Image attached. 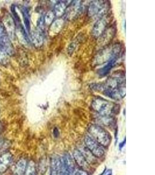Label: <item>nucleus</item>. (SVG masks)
Returning <instances> with one entry per match:
<instances>
[{
	"mask_svg": "<svg viewBox=\"0 0 155 175\" xmlns=\"http://www.w3.org/2000/svg\"><path fill=\"white\" fill-rule=\"evenodd\" d=\"M117 105L101 97L95 98L93 100L91 107L93 110L101 116H111L117 110Z\"/></svg>",
	"mask_w": 155,
	"mask_h": 175,
	"instance_id": "nucleus-1",
	"label": "nucleus"
},
{
	"mask_svg": "<svg viewBox=\"0 0 155 175\" xmlns=\"http://www.w3.org/2000/svg\"><path fill=\"white\" fill-rule=\"evenodd\" d=\"M121 48V46L119 44H115L113 46L104 48L99 51L95 57V64H103L108 62L112 58L120 56Z\"/></svg>",
	"mask_w": 155,
	"mask_h": 175,
	"instance_id": "nucleus-2",
	"label": "nucleus"
},
{
	"mask_svg": "<svg viewBox=\"0 0 155 175\" xmlns=\"http://www.w3.org/2000/svg\"><path fill=\"white\" fill-rule=\"evenodd\" d=\"M88 133L95 141L103 147H108L110 143V135L101 126L92 124L88 128Z\"/></svg>",
	"mask_w": 155,
	"mask_h": 175,
	"instance_id": "nucleus-3",
	"label": "nucleus"
},
{
	"mask_svg": "<svg viewBox=\"0 0 155 175\" xmlns=\"http://www.w3.org/2000/svg\"><path fill=\"white\" fill-rule=\"evenodd\" d=\"M105 1H93L88 6V15L89 17L102 18L108 10V3Z\"/></svg>",
	"mask_w": 155,
	"mask_h": 175,
	"instance_id": "nucleus-4",
	"label": "nucleus"
},
{
	"mask_svg": "<svg viewBox=\"0 0 155 175\" xmlns=\"http://www.w3.org/2000/svg\"><path fill=\"white\" fill-rule=\"evenodd\" d=\"M0 48L8 55H12L14 53V48L12 45L10 37L8 36L4 27L1 24H0Z\"/></svg>",
	"mask_w": 155,
	"mask_h": 175,
	"instance_id": "nucleus-5",
	"label": "nucleus"
},
{
	"mask_svg": "<svg viewBox=\"0 0 155 175\" xmlns=\"http://www.w3.org/2000/svg\"><path fill=\"white\" fill-rule=\"evenodd\" d=\"M85 143L88 150L93 154L95 157L100 158L104 154V150L102 146L95 141L89 135H86L85 137Z\"/></svg>",
	"mask_w": 155,
	"mask_h": 175,
	"instance_id": "nucleus-6",
	"label": "nucleus"
},
{
	"mask_svg": "<svg viewBox=\"0 0 155 175\" xmlns=\"http://www.w3.org/2000/svg\"><path fill=\"white\" fill-rule=\"evenodd\" d=\"M103 91L105 90H112L118 88L125 86V79L124 77H123V76H113L108 78L106 81V83L103 84Z\"/></svg>",
	"mask_w": 155,
	"mask_h": 175,
	"instance_id": "nucleus-7",
	"label": "nucleus"
},
{
	"mask_svg": "<svg viewBox=\"0 0 155 175\" xmlns=\"http://www.w3.org/2000/svg\"><path fill=\"white\" fill-rule=\"evenodd\" d=\"M102 94L113 100L119 101L122 99L125 95V87L124 86L116 89L105 90Z\"/></svg>",
	"mask_w": 155,
	"mask_h": 175,
	"instance_id": "nucleus-8",
	"label": "nucleus"
},
{
	"mask_svg": "<svg viewBox=\"0 0 155 175\" xmlns=\"http://www.w3.org/2000/svg\"><path fill=\"white\" fill-rule=\"evenodd\" d=\"M108 25V21L104 17L99 18L98 20L95 22L92 30V35L95 38L100 37L105 31Z\"/></svg>",
	"mask_w": 155,
	"mask_h": 175,
	"instance_id": "nucleus-9",
	"label": "nucleus"
},
{
	"mask_svg": "<svg viewBox=\"0 0 155 175\" xmlns=\"http://www.w3.org/2000/svg\"><path fill=\"white\" fill-rule=\"evenodd\" d=\"M4 25H5L6 32L8 36L11 39H15V23L13 18L10 15L7 14L4 18Z\"/></svg>",
	"mask_w": 155,
	"mask_h": 175,
	"instance_id": "nucleus-10",
	"label": "nucleus"
},
{
	"mask_svg": "<svg viewBox=\"0 0 155 175\" xmlns=\"http://www.w3.org/2000/svg\"><path fill=\"white\" fill-rule=\"evenodd\" d=\"M80 1H74L71 3L70 6H69L66 8L65 13L66 14V18L69 19H72L78 16V14L81 11L82 6L80 4Z\"/></svg>",
	"mask_w": 155,
	"mask_h": 175,
	"instance_id": "nucleus-11",
	"label": "nucleus"
},
{
	"mask_svg": "<svg viewBox=\"0 0 155 175\" xmlns=\"http://www.w3.org/2000/svg\"><path fill=\"white\" fill-rule=\"evenodd\" d=\"M12 162V155L7 152L0 156V173H4L10 166Z\"/></svg>",
	"mask_w": 155,
	"mask_h": 175,
	"instance_id": "nucleus-12",
	"label": "nucleus"
},
{
	"mask_svg": "<svg viewBox=\"0 0 155 175\" xmlns=\"http://www.w3.org/2000/svg\"><path fill=\"white\" fill-rule=\"evenodd\" d=\"M119 58H120V56H117V57L112 58V60L109 61L107 64H106L104 67L98 69V74L99 76L103 77L108 74L110 72V71L116 65Z\"/></svg>",
	"mask_w": 155,
	"mask_h": 175,
	"instance_id": "nucleus-13",
	"label": "nucleus"
},
{
	"mask_svg": "<svg viewBox=\"0 0 155 175\" xmlns=\"http://www.w3.org/2000/svg\"><path fill=\"white\" fill-rule=\"evenodd\" d=\"M73 157L75 161L81 168L84 169H87L88 168V162L84 157L83 154L80 151V150L76 149L73 152Z\"/></svg>",
	"mask_w": 155,
	"mask_h": 175,
	"instance_id": "nucleus-14",
	"label": "nucleus"
},
{
	"mask_svg": "<svg viewBox=\"0 0 155 175\" xmlns=\"http://www.w3.org/2000/svg\"><path fill=\"white\" fill-rule=\"evenodd\" d=\"M114 35V29L113 27H110L108 29H106L102 35L99 37V44L101 45H106L113 38Z\"/></svg>",
	"mask_w": 155,
	"mask_h": 175,
	"instance_id": "nucleus-15",
	"label": "nucleus"
},
{
	"mask_svg": "<svg viewBox=\"0 0 155 175\" xmlns=\"http://www.w3.org/2000/svg\"><path fill=\"white\" fill-rule=\"evenodd\" d=\"M27 166V162L26 159H20L15 166L14 175H25Z\"/></svg>",
	"mask_w": 155,
	"mask_h": 175,
	"instance_id": "nucleus-16",
	"label": "nucleus"
},
{
	"mask_svg": "<svg viewBox=\"0 0 155 175\" xmlns=\"http://www.w3.org/2000/svg\"><path fill=\"white\" fill-rule=\"evenodd\" d=\"M61 158L62 159V162L65 165L66 169L69 172V173L70 175H72L73 173L74 170V164L70 155L68 154H65Z\"/></svg>",
	"mask_w": 155,
	"mask_h": 175,
	"instance_id": "nucleus-17",
	"label": "nucleus"
},
{
	"mask_svg": "<svg viewBox=\"0 0 155 175\" xmlns=\"http://www.w3.org/2000/svg\"><path fill=\"white\" fill-rule=\"evenodd\" d=\"M31 40H32L33 44L36 47H40L41 46H42L43 43V41H44L42 31H40L37 29L36 31H34L32 32Z\"/></svg>",
	"mask_w": 155,
	"mask_h": 175,
	"instance_id": "nucleus-18",
	"label": "nucleus"
},
{
	"mask_svg": "<svg viewBox=\"0 0 155 175\" xmlns=\"http://www.w3.org/2000/svg\"><path fill=\"white\" fill-rule=\"evenodd\" d=\"M66 8L67 6L65 2L62 1L58 2L54 8L53 13L55 16H57L58 18L61 17L65 14Z\"/></svg>",
	"mask_w": 155,
	"mask_h": 175,
	"instance_id": "nucleus-19",
	"label": "nucleus"
},
{
	"mask_svg": "<svg viewBox=\"0 0 155 175\" xmlns=\"http://www.w3.org/2000/svg\"><path fill=\"white\" fill-rule=\"evenodd\" d=\"M22 12L24 23H25L26 30L28 32H30V18L29 11L26 8H23L22 10Z\"/></svg>",
	"mask_w": 155,
	"mask_h": 175,
	"instance_id": "nucleus-20",
	"label": "nucleus"
},
{
	"mask_svg": "<svg viewBox=\"0 0 155 175\" xmlns=\"http://www.w3.org/2000/svg\"><path fill=\"white\" fill-rule=\"evenodd\" d=\"M81 154H83L84 157L85 158V160L87 162L89 163H93L95 160V158L93 156V154H92L87 147H84L81 151H80Z\"/></svg>",
	"mask_w": 155,
	"mask_h": 175,
	"instance_id": "nucleus-21",
	"label": "nucleus"
},
{
	"mask_svg": "<svg viewBox=\"0 0 155 175\" xmlns=\"http://www.w3.org/2000/svg\"><path fill=\"white\" fill-rule=\"evenodd\" d=\"M25 175H37L36 165L33 161H30L27 164Z\"/></svg>",
	"mask_w": 155,
	"mask_h": 175,
	"instance_id": "nucleus-22",
	"label": "nucleus"
},
{
	"mask_svg": "<svg viewBox=\"0 0 155 175\" xmlns=\"http://www.w3.org/2000/svg\"><path fill=\"white\" fill-rule=\"evenodd\" d=\"M62 21V20L58 19L52 23V25L51 27V31L54 33L59 32L63 25V22Z\"/></svg>",
	"mask_w": 155,
	"mask_h": 175,
	"instance_id": "nucleus-23",
	"label": "nucleus"
},
{
	"mask_svg": "<svg viewBox=\"0 0 155 175\" xmlns=\"http://www.w3.org/2000/svg\"><path fill=\"white\" fill-rule=\"evenodd\" d=\"M100 120H101L102 124L106 126H110L114 123V119L111 116H101Z\"/></svg>",
	"mask_w": 155,
	"mask_h": 175,
	"instance_id": "nucleus-24",
	"label": "nucleus"
},
{
	"mask_svg": "<svg viewBox=\"0 0 155 175\" xmlns=\"http://www.w3.org/2000/svg\"><path fill=\"white\" fill-rule=\"evenodd\" d=\"M59 159L55 158L52 160L51 168L50 175H58V164Z\"/></svg>",
	"mask_w": 155,
	"mask_h": 175,
	"instance_id": "nucleus-25",
	"label": "nucleus"
},
{
	"mask_svg": "<svg viewBox=\"0 0 155 175\" xmlns=\"http://www.w3.org/2000/svg\"><path fill=\"white\" fill-rule=\"evenodd\" d=\"M54 16H55V15H54L52 11L48 12L46 15V16H44V23H45V24L50 25V24L52 23Z\"/></svg>",
	"mask_w": 155,
	"mask_h": 175,
	"instance_id": "nucleus-26",
	"label": "nucleus"
},
{
	"mask_svg": "<svg viewBox=\"0 0 155 175\" xmlns=\"http://www.w3.org/2000/svg\"><path fill=\"white\" fill-rule=\"evenodd\" d=\"M8 54L0 48V63L2 64H6L8 63Z\"/></svg>",
	"mask_w": 155,
	"mask_h": 175,
	"instance_id": "nucleus-27",
	"label": "nucleus"
},
{
	"mask_svg": "<svg viewBox=\"0 0 155 175\" xmlns=\"http://www.w3.org/2000/svg\"><path fill=\"white\" fill-rule=\"evenodd\" d=\"M77 43L76 42H72L70 44V45L69 46L68 48H67V52L69 53V54L72 55L73 52H74L76 48L77 47Z\"/></svg>",
	"mask_w": 155,
	"mask_h": 175,
	"instance_id": "nucleus-28",
	"label": "nucleus"
},
{
	"mask_svg": "<svg viewBox=\"0 0 155 175\" xmlns=\"http://www.w3.org/2000/svg\"><path fill=\"white\" fill-rule=\"evenodd\" d=\"M72 175H88L85 171L81 169L74 170Z\"/></svg>",
	"mask_w": 155,
	"mask_h": 175,
	"instance_id": "nucleus-29",
	"label": "nucleus"
},
{
	"mask_svg": "<svg viewBox=\"0 0 155 175\" xmlns=\"http://www.w3.org/2000/svg\"><path fill=\"white\" fill-rule=\"evenodd\" d=\"M54 135L56 138H57L59 135V131L57 128H55V129L54 130Z\"/></svg>",
	"mask_w": 155,
	"mask_h": 175,
	"instance_id": "nucleus-30",
	"label": "nucleus"
},
{
	"mask_svg": "<svg viewBox=\"0 0 155 175\" xmlns=\"http://www.w3.org/2000/svg\"><path fill=\"white\" fill-rule=\"evenodd\" d=\"M3 144H4V140L2 138L0 137V148L2 147Z\"/></svg>",
	"mask_w": 155,
	"mask_h": 175,
	"instance_id": "nucleus-31",
	"label": "nucleus"
},
{
	"mask_svg": "<svg viewBox=\"0 0 155 175\" xmlns=\"http://www.w3.org/2000/svg\"><path fill=\"white\" fill-rule=\"evenodd\" d=\"M1 124H0V131H1Z\"/></svg>",
	"mask_w": 155,
	"mask_h": 175,
	"instance_id": "nucleus-32",
	"label": "nucleus"
}]
</instances>
